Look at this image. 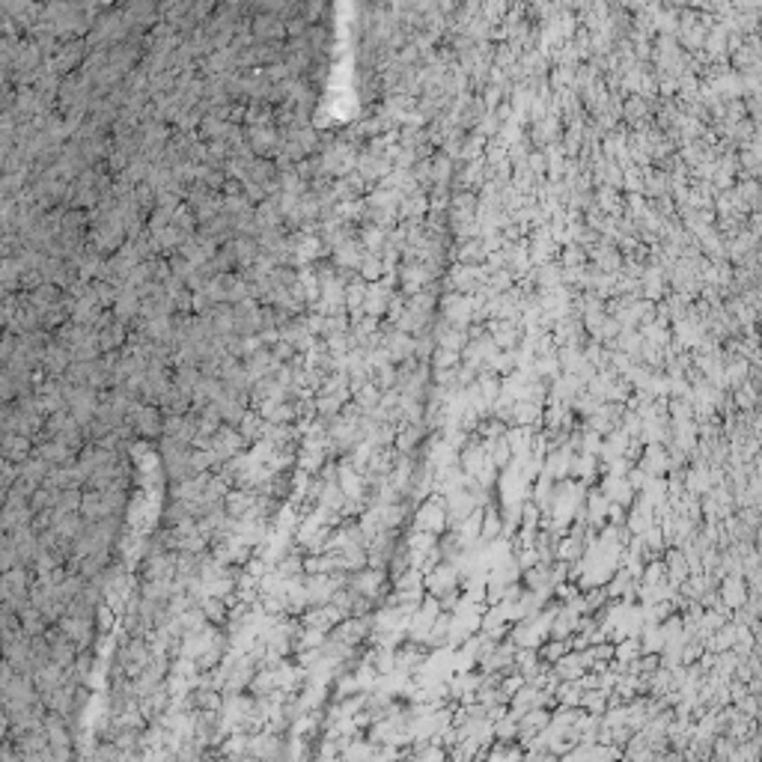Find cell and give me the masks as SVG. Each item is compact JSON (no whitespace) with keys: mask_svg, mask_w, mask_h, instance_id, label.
<instances>
[{"mask_svg":"<svg viewBox=\"0 0 762 762\" xmlns=\"http://www.w3.org/2000/svg\"><path fill=\"white\" fill-rule=\"evenodd\" d=\"M735 426V414H730V429ZM742 429H744V420H742V414H739V438H742Z\"/></svg>","mask_w":762,"mask_h":762,"instance_id":"cell-12","label":"cell"},{"mask_svg":"<svg viewBox=\"0 0 762 762\" xmlns=\"http://www.w3.org/2000/svg\"><path fill=\"white\" fill-rule=\"evenodd\" d=\"M191 223H194V221H191V215H188V211H176V227H182V230H188V227H191Z\"/></svg>","mask_w":762,"mask_h":762,"instance_id":"cell-11","label":"cell"},{"mask_svg":"<svg viewBox=\"0 0 762 762\" xmlns=\"http://www.w3.org/2000/svg\"><path fill=\"white\" fill-rule=\"evenodd\" d=\"M641 197H649V199L670 197V179H667V173L646 167L643 170V191H641Z\"/></svg>","mask_w":762,"mask_h":762,"instance_id":"cell-4","label":"cell"},{"mask_svg":"<svg viewBox=\"0 0 762 762\" xmlns=\"http://www.w3.org/2000/svg\"><path fill=\"white\" fill-rule=\"evenodd\" d=\"M489 331H492L489 336L497 346V352H515L521 343V328L512 322H489Z\"/></svg>","mask_w":762,"mask_h":762,"instance_id":"cell-1","label":"cell"},{"mask_svg":"<svg viewBox=\"0 0 762 762\" xmlns=\"http://www.w3.org/2000/svg\"><path fill=\"white\" fill-rule=\"evenodd\" d=\"M429 211V197L426 194H414V197H402L396 206V221L408 223V221H423Z\"/></svg>","mask_w":762,"mask_h":762,"instance_id":"cell-2","label":"cell"},{"mask_svg":"<svg viewBox=\"0 0 762 762\" xmlns=\"http://www.w3.org/2000/svg\"><path fill=\"white\" fill-rule=\"evenodd\" d=\"M256 36H283V24L274 18H259L256 21Z\"/></svg>","mask_w":762,"mask_h":762,"instance_id":"cell-9","label":"cell"},{"mask_svg":"<svg viewBox=\"0 0 762 762\" xmlns=\"http://www.w3.org/2000/svg\"><path fill=\"white\" fill-rule=\"evenodd\" d=\"M586 251L581 244H569L563 247V254H560V268H584L586 265Z\"/></svg>","mask_w":762,"mask_h":762,"instance_id":"cell-6","label":"cell"},{"mask_svg":"<svg viewBox=\"0 0 762 762\" xmlns=\"http://www.w3.org/2000/svg\"><path fill=\"white\" fill-rule=\"evenodd\" d=\"M357 277L364 283H379L384 277V265H381V256L376 254H364L360 259V268H357Z\"/></svg>","mask_w":762,"mask_h":762,"instance_id":"cell-5","label":"cell"},{"mask_svg":"<svg viewBox=\"0 0 762 762\" xmlns=\"http://www.w3.org/2000/svg\"><path fill=\"white\" fill-rule=\"evenodd\" d=\"M566 652V643H551V646H545L542 649V658H551V661H560Z\"/></svg>","mask_w":762,"mask_h":762,"instance_id":"cell-10","label":"cell"},{"mask_svg":"<svg viewBox=\"0 0 762 762\" xmlns=\"http://www.w3.org/2000/svg\"><path fill=\"white\" fill-rule=\"evenodd\" d=\"M723 598H727V605H742L744 602V584H742V574L739 578H733L723 584Z\"/></svg>","mask_w":762,"mask_h":762,"instance_id":"cell-7","label":"cell"},{"mask_svg":"<svg viewBox=\"0 0 762 762\" xmlns=\"http://www.w3.org/2000/svg\"><path fill=\"white\" fill-rule=\"evenodd\" d=\"M485 244L482 239H471V242H461L453 247V262L456 265H482L485 262Z\"/></svg>","mask_w":762,"mask_h":762,"instance_id":"cell-3","label":"cell"},{"mask_svg":"<svg viewBox=\"0 0 762 762\" xmlns=\"http://www.w3.org/2000/svg\"><path fill=\"white\" fill-rule=\"evenodd\" d=\"M527 170L533 173V176L545 179V173H548V161H545V152H542V149H530V155H527Z\"/></svg>","mask_w":762,"mask_h":762,"instance_id":"cell-8","label":"cell"}]
</instances>
